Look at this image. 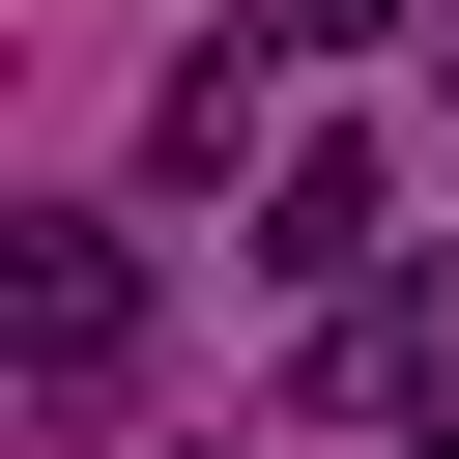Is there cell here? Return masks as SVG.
I'll list each match as a JSON object with an SVG mask.
<instances>
[{
  "mask_svg": "<svg viewBox=\"0 0 459 459\" xmlns=\"http://www.w3.org/2000/svg\"><path fill=\"white\" fill-rule=\"evenodd\" d=\"M373 29H402V0H258V57H373Z\"/></svg>",
  "mask_w": 459,
  "mask_h": 459,
  "instance_id": "obj_3",
  "label": "cell"
},
{
  "mask_svg": "<svg viewBox=\"0 0 459 459\" xmlns=\"http://www.w3.org/2000/svg\"><path fill=\"white\" fill-rule=\"evenodd\" d=\"M258 258L344 287V258H373V143H287V172H258Z\"/></svg>",
  "mask_w": 459,
  "mask_h": 459,
  "instance_id": "obj_2",
  "label": "cell"
},
{
  "mask_svg": "<svg viewBox=\"0 0 459 459\" xmlns=\"http://www.w3.org/2000/svg\"><path fill=\"white\" fill-rule=\"evenodd\" d=\"M0 316H29V402H115V344H143V258H115V230H29V258H0Z\"/></svg>",
  "mask_w": 459,
  "mask_h": 459,
  "instance_id": "obj_1",
  "label": "cell"
},
{
  "mask_svg": "<svg viewBox=\"0 0 459 459\" xmlns=\"http://www.w3.org/2000/svg\"><path fill=\"white\" fill-rule=\"evenodd\" d=\"M402 459H459V430H402Z\"/></svg>",
  "mask_w": 459,
  "mask_h": 459,
  "instance_id": "obj_4",
  "label": "cell"
}]
</instances>
